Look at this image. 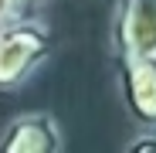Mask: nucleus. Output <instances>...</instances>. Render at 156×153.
<instances>
[{"label": "nucleus", "instance_id": "7", "mask_svg": "<svg viewBox=\"0 0 156 153\" xmlns=\"http://www.w3.org/2000/svg\"><path fill=\"white\" fill-rule=\"evenodd\" d=\"M34 4H41V0H14V7H34Z\"/></svg>", "mask_w": 156, "mask_h": 153}, {"label": "nucleus", "instance_id": "6", "mask_svg": "<svg viewBox=\"0 0 156 153\" xmlns=\"http://www.w3.org/2000/svg\"><path fill=\"white\" fill-rule=\"evenodd\" d=\"M14 10H17V7H14V0H0V24H4L7 17H14Z\"/></svg>", "mask_w": 156, "mask_h": 153}, {"label": "nucleus", "instance_id": "2", "mask_svg": "<svg viewBox=\"0 0 156 153\" xmlns=\"http://www.w3.org/2000/svg\"><path fill=\"white\" fill-rule=\"evenodd\" d=\"M112 55H156V0H122L112 20Z\"/></svg>", "mask_w": 156, "mask_h": 153}, {"label": "nucleus", "instance_id": "1", "mask_svg": "<svg viewBox=\"0 0 156 153\" xmlns=\"http://www.w3.org/2000/svg\"><path fill=\"white\" fill-rule=\"evenodd\" d=\"M55 34L44 20H4L0 24V92L20 89L51 58Z\"/></svg>", "mask_w": 156, "mask_h": 153}, {"label": "nucleus", "instance_id": "3", "mask_svg": "<svg viewBox=\"0 0 156 153\" xmlns=\"http://www.w3.org/2000/svg\"><path fill=\"white\" fill-rule=\"evenodd\" d=\"M119 61V95L143 129H156V55L115 58Z\"/></svg>", "mask_w": 156, "mask_h": 153}, {"label": "nucleus", "instance_id": "4", "mask_svg": "<svg viewBox=\"0 0 156 153\" xmlns=\"http://www.w3.org/2000/svg\"><path fill=\"white\" fill-rule=\"evenodd\" d=\"M65 129L51 112H20L0 133V153H61Z\"/></svg>", "mask_w": 156, "mask_h": 153}, {"label": "nucleus", "instance_id": "5", "mask_svg": "<svg viewBox=\"0 0 156 153\" xmlns=\"http://www.w3.org/2000/svg\"><path fill=\"white\" fill-rule=\"evenodd\" d=\"M122 150H126V153H156V129H146V133L133 136Z\"/></svg>", "mask_w": 156, "mask_h": 153}]
</instances>
